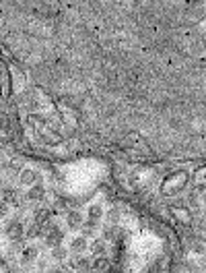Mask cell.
<instances>
[{
	"instance_id": "6da1fadb",
	"label": "cell",
	"mask_w": 206,
	"mask_h": 273,
	"mask_svg": "<svg viewBox=\"0 0 206 273\" xmlns=\"http://www.w3.org/2000/svg\"><path fill=\"white\" fill-rule=\"evenodd\" d=\"M2 232H4L8 242H23L25 240V223L19 217H8Z\"/></svg>"
},
{
	"instance_id": "7a4b0ae2",
	"label": "cell",
	"mask_w": 206,
	"mask_h": 273,
	"mask_svg": "<svg viewBox=\"0 0 206 273\" xmlns=\"http://www.w3.org/2000/svg\"><path fill=\"white\" fill-rule=\"evenodd\" d=\"M64 242V230L58 226L56 221L48 223V228L44 230V244L54 248V246H60Z\"/></svg>"
},
{
	"instance_id": "3957f363",
	"label": "cell",
	"mask_w": 206,
	"mask_h": 273,
	"mask_svg": "<svg viewBox=\"0 0 206 273\" xmlns=\"http://www.w3.org/2000/svg\"><path fill=\"white\" fill-rule=\"evenodd\" d=\"M87 251H89V238H85V236H74L68 244V253H72L74 257L85 255Z\"/></svg>"
},
{
	"instance_id": "277c9868",
	"label": "cell",
	"mask_w": 206,
	"mask_h": 273,
	"mask_svg": "<svg viewBox=\"0 0 206 273\" xmlns=\"http://www.w3.org/2000/svg\"><path fill=\"white\" fill-rule=\"evenodd\" d=\"M40 257V246L37 244H29V246H23L21 248V265H31L33 261Z\"/></svg>"
},
{
	"instance_id": "5b68a950",
	"label": "cell",
	"mask_w": 206,
	"mask_h": 273,
	"mask_svg": "<svg viewBox=\"0 0 206 273\" xmlns=\"http://www.w3.org/2000/svg\"><path fill=\"white\" fill-rule=\"evenodd\" d=\"M17 180L21 186H31L40 180V174H37V170H33V168H21Z\"/></svg>"
},
{
	"instance_id": "8992f818",
	"label": "cell",
	"mask_w": 206,
	"mask_h": 273,
	"mask_svg": "<svg viewBox=\"0 0 206 273\" xmlns=\"http://www.w3.org/2000/svg\"><path fill=\"white\" fill-rule=\"evenodd\" d=\"M83 221H85V215L81 213V211H76V209L66 211V226H68L70 230H81Z\"/></svg>"
},
{
	"instance_id": "52a82bcc",
	"label": "cell",
	"mask_w": 206,
	"mask_h": 273,
	"mask_svg": "<svg viewBox=\"0 0 206 273\" xmlns=\"http://www.w3.org/2000/svg\"><path fill=\"white\" fill-rule=\"evenodd\" d=\"M27 201H42V199L46 197V189H44V184H42V180H37L35 184H31V186H27Z\"/></svg>"
},
{
	"instance_id": "ba28073f",
	"label": "cell",
	"mask_w": 206,
	"mask_h": 273,
	"mask_svg": "<svg viewBox=\"0 0 206 273\" xmlns=\"http://www.w3.org/2000/svg\"><path fill=\"white\" fill-rule=\"evenodd\" d=\"M0 201H4L6 205H21V197H19V193L12 189V186H4L2 189V195H0Z\"/></svg>"
},
{
	"instance_id": "9c48e42d",
	"label": "cell",
	"mask_w": 206,
	"mask_h": 273,
	"mask_svg": "<svg viewBox=\"0 0 206 273\" xmlns=\"http://www.w3.org/2000/svg\"><path fill=\"white\" fill-rule=\"evenodd\" d=\"M89 251H91L93 257H103L107 253V242L103 238H97V240H93L91 244H89Z\"/></svg>"
},
{
	"instance_id": "30bf717a",
	"label": "cell",
	"mask_w": 206,
	"mask_h": 273,
	"mask_svg": "<svg viewBox=\"0 0 206 273\" xmlns=\"http://www.w3.org/2000/svg\"><path fill=\"white\" fill-rule=\"evenodd\" d=\"M91 263H93V261L89 259L87 255H79V257H74V269L79 271V273H87V271H91Z\"/></svg>"
},
{
	"instance_id": "8fae6325",
	"label": "cell",
	"mask_w": 206,
	"mask_h": 273,
	"mask_svg": "<svg viewBox=\"0 0 206 273\" xmlns=\"http://www.w3.org/2000/svg\"><path fill=\"white\" fill-rule=\"evenodd\" d=\"M68 248H64L62 244L60 246H54V248H52V251H50V259L52 261H56V263H64V261H66L68 259Z\"/></svg>"
},
{
	"instance_id": "7c38bea8",
	"label": "cell",
	"mask_w": 206,
	"mask_h": 273,
	"mask_svg": "<svg viewBox=\"0 0 206 273\" xmlns=\"http://www.w3.org/2000/svg\"><path fill=\"white\" fill-rule=\"evenodd\" d=\"M0 168H2V174L6 178H17L19 172H21V166L17 164V161H4Z\"/></svg>"
},
{
	"instance_id": "4fadbf2b",
	"label": "cell",
	"mask_w": 206,
	"mask_h": 273,
	"mask_svg": "<svg viewBox=\"0 0 206 273\" xmlns=\"http://www.w3.org/2000/svg\"><path fill=\"white\" fill-rule=\"evenodd\" d=\"M103 207L99 205V203H93V205H89V209H87V217L91 219V221H101L103 219Z\"/></svg>"
},
{
	"instance_id": "5bb4252c",
	"label": "cell",
	"mask_w": 206,
	"mask_h": 273,
	"mask_svg": "<svg viewBox=\"0 0 206 273\" xmlns=\"http://www.w3.org/2000/svg\"><path fill=\"white\" fill-rule=\"evenodd\" d=\"M97 226L99 221H91V219H85L83 226H81V236H85V238H89V236H93L97 232Z\"/></svg>"
},
{
	"instance_id": "9a60e30c",
	"label": "cell",
	"mask_w": 206,
	"mask_h": 273,
	"mask_svg": "<svg viewBox=\"0 0 206 273\" xmlns=\"http://www.w3.org/2000/svg\"><path fill=\"white\" fill-rule=\"evenodd\" d=\"M42 234H44V228H42V226H37L35 221L31 223V226L25 228V238H29V240H35L37 236H42Z\"/></svg>"
},
{
	"instance_id": "2e32d148",
	"label": "cell",
	"mask_w": 206,
	"mask_h": 273,
	"mask_svg": "<svg viewBox=\"0 0 206 273\" xmlns=\"http://www.w3.org/2000/svg\"><path fill=\"white\" fill-rule=\"evenodd\" d=\"M48 219H50V211H46V209H44V211H42V209H37V211H35V219H33V221L37 223V226H42V228H44L46 223H48Z\"/></svg>"
},
{
	"instance_id": "e0dca14e",
	"label": "cell",
	"mask_w": 206,
	"mask_h": 273,
	"mask_svg": "<svg viewBox=\"0 0 206 273\" xmlns=\"http://www.w3.org/2000/svg\"><path fill=\"white\" fill-rule=\"evenodd\" d=\"M103 217H107V221L111 223V226H115V223L120 221V209H118V207H113V209L107 211V213H103Z\"/></svg>"
},
{
	"instance_id": "ac0fdd59",
	"label": "cell",
	"mask_w": 206,
	"mask_h": 273,
	"mask_svg": "<svg viewBox=\"0 0 206 273\" xmlns=\"http://www.w3.org/2000/svg\"><path fill=\"white\" fill-rule=\"evenodd\" d=\"M8 211H10V205H6L4 201H0V219L8 217Z\"/></svg>"
},
{
	"instance_id": "d6986e66",
	"label": "cell",
	"mask_w": 206,
	"mask_h": 273,
	"mask_svg": "<svg viewBox=\"0 0 206 273\" xmlns=\"http://www.w3.org/2000/svg\"><path fill=\"white\" fill-rule=\"evenodd\" d=\"M46 273H66V269H64L62 265H52L46 269Z\"/></svg>"
},
{
	"instance_id": "ffe728a7",
	"label": "cell",
	"mask_w": 206,
	"mask_h": 273,
	"mask_svg": "<svg viewBox=\"0 0 206 273\" xmlns=\"http://www.w3.org/2000/svg\"><path fill=\"white\" fill-rule=\"evenodd\" d=\"M0 273H21L17 267H4L2 271H0Z\"/></svg>"
},
{
	"instance_id": "44dd1931",
	"label": "cell",
	"mask_w": 206,
	"mask_h": 273,
	"mask_svg": "<svg viewBox=\"0 0 206 273\" xmlns=\"http://www.w3.org/2000/svg\"><path fill=\"white\" fill-rule=\"evenodd\" d=\"M6 267V257L4 255H0V271H2Z\"/></svg>"
},
{
	"instance_id": "7402d4cb",
	"label": "cell",
	"mask_w": 206,
	"mask_h": 273,
	"mask_svg": "<svg viewBox=\"0 0 206 273\" xmlns=\"http://www.w3.org/2000/svg\"><path fill=\"white\" fill-rule=\"evenodd\" d=\"M4 127V122H2V118H0V129H2Z\"/></svg>"
}]
</instances>
